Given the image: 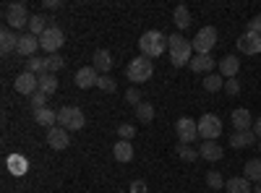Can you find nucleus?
Masks as SVG:
<instances>
[{
	"label": "nucleus",
	"mask_w": 261,
	"mask_h": 193,
	"mask_svg": "<svg viewBox=\"0 0 261 193\" xmlns=\"http://www.w3.org/2000/svg\"><path fill=\"white\" fill-rule=\"evenodd\" d=\"M167 47H170V60H172V66H188L191 63V52H193V45L183 37V34H170L167 37Z\"/></svg>",
	"instance_id": "nucleus-1"
},
{
	"label": "nucleus",
	"mask_w": 261,
	"mask_h": 193,
	"mask_svg": "<svg viewBox=\"0 0 261 193\" xmlns=\"http://www.w3.org/2000/svg\"><path fill=\"white\" fill-rule=\"evenodd\" d=\"M165 47H167V37L162 34V32H157V29H149V32H144L141 34V39H139V50H141V55L144 58H160L162 52H165Z\"/></svg>",
	"instance_id": "nucleus-2"
},
{
	"label": "nucleus",
	"mask_w": 261,
	"mask_h": 193,
	"mask_svg": "<svg viewBox=\"0 0 261 193\" xmlns=\"http://www.w3.org/2000/svg\"><path fill=\"white\" fill-rule=\"evenodd\" d=\"M151 73H154V66H151V60L144 58V55L134 58L128 63V68H125V76H128L130 84H146L151 78Z\"/></svg>",
	"instance_id": "nucleus-3"
},
{
	"label": "nucleus",
	"mask_w": 261,
	"mask_h": 193,
	"mask_svg": "<svg viewBox=\"0 0 261 193\" xmlns=\"http://www.w3.org/2000/svg\"><path fill=\"white\" fill-rule=\"evenodd\" d=\"M3 18H6V24L11 26V29H24V26H29V11H27V6L24 3H8L6 8H3Z\"/></svg>",
	"instance_id": "nucleus-4"
},
{
	"label": "nucleus",
	"mask_w": 261,
	"mask_h": 193,
	"mask_svg": "<svg viewBox=\"0 0 261 193\" xmlns=\"http://www.w3.org/2000/svg\"><path fill=\"white\" fill-rule=\"evenodd\" d=\"M58 123H60V128H65V131H81L86 118H84V113L79 110V107H60Z\"/></svg>",
	"instance_id": "nucleus-5"
},
{
	"label": "nucleus",
	"mask_w": 261,
	"mask_h": 193,
	"mask_svg": "<svg viewBox=\"0 0 261 193\" xmlns=\"http://www.w3.org/2000/svg\"><path fill=\"white\" fill-rule=\"evenodd\" d=\"M39 45H42V50H45V52L58 55V50L65 45V34H63V29L55 26V24H50V26L45 29V34L39 37Z\"/></svg>",
	"instance_id": "nucleus-6"
},
{
	"label": "nucleus",
	"mask_w": 261,
	"mask_h": 193,
	"mask_svg": "<svg viewBox=\"0 0 261 193\" xmlns=\"http://www.w3.org/2000/svg\"><path fill=\"white\" fill-rule=\"evenodd\" d=\"M191 45H193L196 55H209L212 47L217 45V29H214V26H204V29H199V32H196V37L191 39Z\"/></svg>",
	"instance_id": "nucleus-7"
},
{
	"label": "nucleus",
	"mask_w": 261,
	"mask_h": 193,
	"mask_svg": "<svg viewBox=\"0 0 261 193\" xmlns=\"http://www.w3.org/2000/svg\"><path fill=\"white\" fill-rule=\"evenodd\" d=\"M199 136L204 141H214V139H220L222 136V120L212 115V113H204L201 120H199Z\"/></svg>",
	"instance_id": "nucleus-8"
},
{
	"label": "nucleus",
	"mask_w": 261,
	"mask_h": 193,
	"mask_svg": "<svg viewBox=\"0 0 261 193\" xmlns=\"http://www.w3.org/2000/svg\"><path fill=\"white\" fill-rule=\"evenodd\" d=\"M175 133H178L180 144H193L196 139H199V123L191 120V118H180L175 123Z\"/></svg>",
	"instance_id": "nucleus-9"
},
{
	"label": "nucleus",
	"mask_w": 261,
	"mask_h": 193,
	"mask_svg": "<svg viewBox=\"0 0 261 193\" xmlns=\"http://www.w3.org/2000/svg\"><path fill=\"white\" fill-rule=\"evenodd\" d=\"M16 92L18 94H27V97H32L37 89H39V76H34V73H29V71H24V73H18L16 76Z\"/></svg>",
	"instance_id": "nucleus-10"
},
{
	"label": "nucleus",
	"mask_w": 261,
	"mask_h": 193,
	"mask_svg": "<svg viewBox=\"0 0 261 193\" xmlns=\"http://www.w3.org/2000/svg\"><path fill=\"white\" fill-rule=\"evenodd\" d=\"M238 50H241L243 55H258L261 52V34H253V32H246L241 39L235 42Z\"/></svg>",
	"instance_id": "nucleus-11"
},
{
	"label": "nucleus",
	"mask_w": 261,
	"mask_h": 193,
	"mask_svg": "<svg viewBox=\"0 0 261 193\" xmlns=\"http://www.w3.org/2000/svg\"><path fill=\"white\" fill-rule=\"evenodd\" d=\"M73 81H76L79 89H89V87H97V84H99V73H97L94 66H86V68H79L76 71Z\"/></svg>",
	"instance_id": "nucleus-12"
},
{
	"label": "nucleus",
	"mask_w": 261,
	"mask_h": 193,
	"mask_svg": "<svg viewBox=\"0 0 261 193\" xmlns=\"http://www.w3.org/2000/svg\"><path fill=\"white\" fill-rule=\"evenodd\" d=\"M47 144L55 149V152H63V149L71 146V136H68V131H65V128L55 125V128H50V131H47Z\"/></svg>",
	"instance_id": "nucleus-13"
},
{
	"label": "nucleus",
	"mask_w": 261,
	"mask_h": 193,
	"mask_svg": "<svg viewBox=\"0 0 261 193\" xmlns=\"http://www.w3.org/2000/svg\"><path fill=\"white\" fill-rule=\"evenodd\" d=\"M37 47H42V45H39V37H34V34H21V37H18V47H16V52H18V55H24V58L29 60V58H34Z\"/></svg>",
	"instance_id": "nucleus-14"
},
{
	"label": "nucleus",
	"mask_w": 261,
	"mask_h": 193,
	"mask_svg": "<svg viewBox=\"0 0 261 193\" xmlns=\"http://www.w3.org/2000/svg\"><path fill=\"white\" fill-rule=\"evenodd\" d=\"M217 66H220V76L227 81V78L238 76V71H241V60H238V55H225Z\"/></svg>",
	"instance_id": "nucleus-15"
},
{
	"label": "nucleus",
	"mask_w": 261,
	"mask_h": 193,
	"mask_svg": "<svg viewBox=\"0 0 261 193\" xmlns=\"http://www.w3.org/2000/svg\"><path fill=\"white\" fill-rule=\"evenodd\" d=\"M199 157L206 159V162H220L222 159V146L217 144V141H204L199 146Z\"/></svg>",
	"instance_id": "nucleus-16"
},
{
	"label": "nucleus",
	"mask_w": 261,
	"mask_h": 193,
	"mask_svg": "<svg viewBox=\"0 0 261 193\" xmlns=\"http://www.w3.org/2000/svg\"><path fill=\"white\" fill-rule=\"evenodd\" d=\"M232 125H235V131H251L253 128V118H251V113L246 110V107L232 110Z\"/></svg>",
	"instance_id": "nucleus-17"
},
{
	"label": "nucleus",
	"mask_w": 261,
	"mask_h": 193,
	"mask_svg": "<svg viewBox=\"0 0 261 193\" xmlns=\"http://www.w3.org/2000/svg\"><path fill=\"white\" fill-rule=\"evenodd\" d=\"M253 144H258V139H256L253 131H235L230 136V146L232 149H246V146H253Z\"/></svg>",
	"instance_id": "nucleus-18"
},
{
	"label": "nucleus",
	"mask_w": 261,
	"mask_h": 193,
	"mask_svg": "<svg viewBox=\"0 0 261 193\" xmlns=\"http://www.w3.org/2000/svg\"><path fill=\"white\" fill-rule=\"evenodd\" d=\"M225 190L227 193H253V185L246 175H241V178H230L225 183Z\"/></svg>",
	"instance_id": "nucleus-19"
},
{
	"label": "nucleus",
	"mask_w": 261,
	"mask_h": 193,
	"mask_svg": "<svg viewBox=\"0 0 261 193\" xmlns=\"http://www.w3.org/2000/svg\"><path fill=\"white\" fill-rule=\"evenodd\" d=\"M188 68H191L193 73H206V71L214 68V58H212V55H196V58H191Z\"/></svg>",
	"instance_id": "nucleus-20"
},
{
	"label": "nucleus",
	"mask_w": 261,
	"mask_h": 193,
	"mask_svg": "<svg viewBox=\"0 0 261 193\" xmlns=\"http://www.w3.org/2000/svg\"><path fill=\"white\" fill-rule=\"evenodd\" d=\"M113 157L118 162H130L134 159V146H130V141H120L118 139V144L113 146Z\"/></svg>",
	"instance_id": "nucleus-21"
},
{
	"label": "nucleus",
	"mask_w": 261,
	"mask_h": 193,
	"mask_svg": "<svg viewBox=\"0 0 261 193\" xmlns=\"http://www.w3.org/2000/svg\"><path fill=\"white\" fill-rule=\"evenodd\" d=\"M24 66H27V71L29 73H34V76H45V73H50V66H47V58H29L27 63H24Z\"/></svg>",
	"instance_id": "nucleus-22"
},
{
	"label": "nucleus",
	"mask_w": 261,
	"mask_h": 193,
	"mask_svg": "<svg viewBox=\"0 0 261 193\" xmlns=\"http://www.w3.org/2000/svg\"><path fill=\"white\" fill-rule=\"evenodd\" d=\"M34 120H37V125L55 128V123H58V113L50 110V107H42V110H34Z\"/></svg>",
	"instance_id": "nucleus-23"
},
{
	"label": "nucleus",
	"mask_w": 261,
	"mask_h": 193,
	"mask_svg": "<svg viewBox=\"0 0 261 193\" xmlns=\"http://www.w3.org/2000/svg\"><path fill=\"white\" fill-rule=\"evenodd\" d=\"M94 68H97L102 76H107V71L113 68V55L107 52V50H97V52H94Z\"/></svg>",
	"instance_id": "nucleus-24"
},
{
	"label": "nucleus",
	"mask_w": 261,
	"mask_h": 193,
	"mask_svg": "<svg viewBox=\"0 0 261 193\" xmlns=\"http://www.w3.org/2000/svg\"><path fill=\"white\" fill-rule=\"evenodd\" d=\"M16 47H18V37H16L11 29H3V32H0V50H3V55L13 52Z\"/></svg>",
	"instance_id": "nucleus-25"
},
{
	"label": "nucleus",
	"mask_w": 261,
	"mask_h": 193,
	"mask_svg": "<svg viewBox=\"0 0 261 193\" xmlns=\"http://www.w3.org/2000/svg\"><path fill=\"white\" fill-rule=\"evenodd\" d=\"M47 26H50V24H47V18L42 16V13H34V16L29 18V34H34V37H42Z\"/></svg>",
	"instance_id": "nucleus-26"
},
{
	"label": "nucleus",
	"mask_w": 261,
	"mask_h": 193,
	"mask_svg": "<svg viewBox=\"0 0 261 193\" xmlns=\"http://www.w3.org/2000/svg\"><path fill=\"white\" fill-rule=\"evenodd\" d=\"M172 21H175L178 29H188V26H191V11H188L186 6H178L175 13H172Z\"/></svg>",
	"instance_id": "nucleus-27"
},
{
	"label": "nucleus",
	"mask_w": 261,
	"mask_h": 193,
	"mask_svg": "<svg viewBox=\"0 0 261 193\" xmlns=\"http://www.w3.org/2000/svg\"><path fill=\"white\" fill-rule=\"evenodd\" d=\"M39 92H45L47 97L58 92V78H55V73H45V76H39Z\"/></svg>",
	"instance_id": "nucleus-28"
},
{
	"label": "nucleus",
	"mask_w": 261,
	"mask_h": 193,
	"mask_svg": "<svg viewBox=\"0 0 261 193\" xmlns=\"http://www.w3.org/2000/svg\"><path fill=\"white\" fill-rule=\"evenodd\" d=\"M175 152H178V157H180L183 162H196V159H201V157H199V149H193L191 144H178Z\"/></svg>",
	"instance_id": "nucleus-29"
},
{
	"label": "nucleus",
	"mask_w": 261,
	"mask_h": 193,
	"mask_svg": "<svg viewBox=\"0 0 261 193\" xmlns=\"http://www.w3.org/2000/svg\"><path fill=\"white\" fill-rule=\"evenodd\" d=\"M251 183H261V159H251L246 162V173H243Z\"/></svg>",
	"instance_id": "nucleus-30"
},
{
	"label": "nucleus",
	"mask_w": 261,
	"mask_h": 193,
	"mask_svg": "<svg viewBox=\"0 0 261 193\" xmlns=\"http://www.w3.org/2000/svg\"><path fill=\"white\" fill-rule=\"evenodd\" d=\"M204 89L206 92H220V89H225V78L220 76V73H209L206 78H204Z\"/></svg>",
	"instance_id": "nucleus-31"
},
{
	"label": "nucleus",
	"mask_w": 261,
	"mask_h": 193,
	"mask_svg": "<svg viewBox=\"0 0 261 193\" xmlns=\"http://www.w3.org/2000/svg\"><path fill=\"white\" fill-rule=\"evenodd\" d=\"M27 159L24 157H21V154H13V157H8V170H11V173L13 175H24L27 173Z\"/></svg>",
	"instance_id": "nucleus-32"
},
{
	"label": "nucleus",
	"mask_w": 261,
	"mask_h": 193,
	"mask_svg": "<svg viewBox=\"0 0 261 193\" xmlns=\"http://www.w3.org/2000/svg\"><path fill=\"white\" fill-rule=\"evenodd\" d=\"M136 118L146 125V123H151V120H154V107H151L149 102H141L139 107H136Z\"/></svg>",
	"instance_id": "nucleus-33"
},
{
	"label": "nucleus",
	"mask_w": 261,
	"mask_h": 193,
	"mask_svg": "<svg viewBox=\"0 0 261 193\" xmlns=\"http://www.w3.org/2000/svg\"><path fill=\"white\" fill-rule=\"evenodd\" d=\"M225 183H227V180L217 173V170H209V173H206V185H209L212 190H225Z\"/></svg>",
	"instance_id": "nucleus-34"
},
{
	"label": "nucleus",
	"mask_w": 261,
	"mask_h": 193,
	"mask_svg": "<svg viewBox=\"0 0 261 193\" xmlns=\"http://www.w3.org/2000/svg\"><path fill=\"white\" fill-rule=\"evenodd\" d=\"M118 136H120V141H130L136 136V125H130V123H120L118 125Z\"/></svg>",
	"instance_id": "nucleus-35"
},
{
	"label": "nucleus",
	"mask_w": 261,
	"mask_h": 193,
	"mask_svg": "<svg viewBox=\"0 0 261 193\" xmlns=\"http://www.w3.org/2000/svg\"><path fill=\"white\" fill-rule=\"evenodd\" d=\"M47 66H50V73H58V71L65 68V60H63L60 52H58V55H50V58H47Z\"/></svg>",
	"instance_id": "nucleus-36"
},
{
	"label": "nucleus",
	"mask_w": 261,
	"mask_h": 193,
	"mask_svg": "<svg viewBox=\"0 0 261 193\" xmlns=\"http://www.w3.org/2000/svg\"><path fill=\"white\" fill-rule=\"evenodd\" d=\"M97 87L102 89V92H107V94H113L118 87H115V81L110 78V76H99V84H97Z\"/></svg>",
	"instance_id": "nucleus-37"
},
{
	"label": "nucleus",
	"mask_w": 261,
	"mask_h": 193,
	"mask_svg": "<svg viewBox=\"0 0 261 193\" xmlns=\"http://www.w3.org/2000/svg\"><path fill=\"white\" fill-rule=\"evenodd\" d=\"M32 104H34V110H42V107H47V94L37 89V92L32 94Z\"/></svg>",
	"instance_id": "nucleus-38"
},
{
	"label": "nucleus",
	"mask_w": 261,
	"mask_h": 193,
	"mask_svg": "<svg viewBox=\"0 0 261 193\" xmlns=\"http://www.w3.org/2000/svg\"><path fill=\"white\" fill-rule=\"evenodd\" d=\"M225 92L230 97H238V94H241V81H238V78H227L225 81Z\"/></svg>",
	"instance_id": "nucleus-39"
},
{
	"label": "nucleus",
	"mask_w": 261,
	"mask_h": 193,
	"mask_svg": "<svg viewBox=\"0 0 261 193\" xmlns=\"http://www.w3.org/2000/svg\"><path fill=\"white\" fill-rule=\"evenodd\" d=\"M125 102H130V104H136V107H139V104H141V92H139L136 87H134V89H128V92H125Z\"/></svg>",
	"instance_id": "nucleus-40"
},
{
	"label": "nucleus",
	"mask_w": 261,
	"mask_h": 193,
	"mask_svg": "<svg viewBox=\"0 0 261 193\" xmlns=\"http://www.w3.org/2000/svg\"><path fill=\"white\" fill-rule=\"evenodd\" d=\"M248 32H253V34H261V16H253V18L248 21Z\"/></svg>",
	"instance_id": "nucleus-41"
},
{
	"label": "nucleus",
	"mask_w": 261,
	"mask_h": 193,
	"mask_svg": "<svg viewBox=\"0 0 261 193\" xmlns=\"http://www.w3.org/2000/svg\"><path fill=\"white\" fill-rule=\"evenodd\" d=\"M130 193H149L146 190V183L144 180H134V183H130Z\"/></svg>",
	"instance_id": "nucleus-42"
},
{
	"label": "nucleus",
	"mask_w": 261,
	"mask_h": 193,
	"mask_svg": "<svg viewBox=\"0 0 261 193\" xmlns=\"http://www.w3.org/2000/svg\"><path fill=\"white\" fill-rule=\"evenodd\" d=\"M45 8H63V0H45Z\"/></svg>",
	"instance_id": "nucleus-43"
},
{
	"label": "nucleus",
	"mask_w": 261,
	"mask_h": 193,
	"mask_svg": "<svg viewBox=\"0 0 261 193\" xmlns=\"http://www.w3.org/2000/svg\"><path fill=\"white\" fill-rule=\"evenodd\" d=\"M251 131L256 133V139H261V118H258V120L253 123V128H251Z\"/></svg>",
	"instance_id": "nucleus-44"
},
{
	"label": "nucleus",
	"mask_w": 261,
	"mask_h": 193,
	"mask_svg": "<svg viewBox=\"0 0 261 193\" xmlns=\"http://www.w3.org/2000/svg\"><path fill=\"white\" fill-rule=\"evenodd\" d=\"M253 193H261V183H256V185H253Z\"/></svg>",
	"instance_id": "nucleus-45"
},
{
	"label": "nucleus",
	"mask_w": 261,
	"mask_h": 193,
	"mask_svg": "<svg viewBox=\"0 0 261 193\" xmlns=\"http://www.w3.org/2000/svg\"><path fill=\"white\" fill-rule=\"evenodd\" d=\"M256 149H258V152H261V139H258V144H256Z\"/></svg>",
	"instance_id": "nucleus-46"
},
{
	"label": "nucleus",
	"mask_w": 261,
	"mask_h": 193,
	"mask_svg": "<svg viewBox=\"0 0 261 193\" xmlns=\"http://www.w3.org/2000/svg\"><path fill=\"white\" fill-rule=\"evenodd\" d=\"M118 193H123V190H118Z\"/></svg>",
	"instance_id": "nucleus-47"
}]
</instances>
